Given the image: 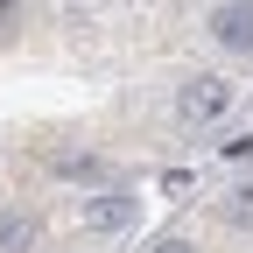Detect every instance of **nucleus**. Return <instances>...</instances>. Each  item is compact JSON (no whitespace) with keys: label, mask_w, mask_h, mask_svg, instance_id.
I'll return each mask as SVG.
<instances>
[{"label":"nucleus","mask_w":253,"mask_h":253,"mask_svg":"<svg viewBox=\"0 0 253 253\" xmlns=\"http://www.w3.org/2000/svg\"><path fill=\"white\" fill-rule=\"evenodd\" d=\"M225 106H232V78H211V71H204V78H190V84L176 91V113H183L190 126H204V120H218Z\"/></svg>","instance_id":"1"},{"label":"nucleus","mask_w":253,"mask_h":253,"mask_svg":"<svg viewBox=\"0 0 253 253\" xmlns=\"http://www.w3.org/2000/svg\"><path fill=\"white\" fill-rule=\"evenodd\" d=\"M134 211H141V197H126V190H99V197H84V232H126Z\"/></svg>","instance_id":"2"},{"label":"nucleus","mask_w":253,"mask_h":253,"mask_svg":"<svg viewBox=\"0 0 253 253\" xmlns=\"http://www.w3.org/2000/svg\"><path fill=\"white\" fill-rule=\"evenodd\" d=\"M211 36L225 49H253V0H225V7L211 14Z\"/></svg>","instance_id":"3"},{"label":"nucleus","mask_w":253,"mask_h":253,"mask_svg":"<svg viewBox=\"0 0 253 253\" xmlns=\"http://www.w3.org/2000/svg\"><path fill=\"white\" fill-rule=\"evenodd\" d=\"M49 169L63 183H106V162H99V155H49Z\"/></svg>","instance_id":"4"},{"label":"nucleus","mask_w":253,"mask_h":253,"mask_svg":"<svg viewBox=\"0 0 253 253\" xmlns=\"http://www.w3.org/2000/svg\"><path fill=\"white\" fill-rule=\"evenodd\" d=\"M36 246V218L14 211V218H0V253H28Z\"/></svg>","instance_id":"5"},{"label":"nucleus","mask_w":253,"mask_h":253,"mask_svg":"<svg viewBox=\"0 0 253 253\" xmlns=\"http://www.w3.org/2000/svg\"><path fill=\"white\" fill-rule=\"evenodd\" d=\"M225 218H232V225H253V190H239V197L225 204Z\"/></svg>","instance_id":"6"},{"label":"nucleus","mask_w":253,"mask_h":253,"mask_svg":"<svg viewBox=\"0 0 253 253\" xmlns=\"http://www.w3.org/2000/svg\"><path fill=\"white\" fill-rule=\"evenodd\" d=\"M148 253H197V246H190V239H155Z\"/></svg>","instance_id":"7"},{"label":"nucleus","mask_w":253,"mask_h":253,"mask_svg":"<svg viewBox=\"0 0 253 253\" xmlns=\"http://www.w3.org/2000/svg\"><path fill=\"white\" fill-rule=\"evenodd\" d=\"M21 21V0H0V28H14Z\"/></svg>","instance_id":"8"}]
</instances>
